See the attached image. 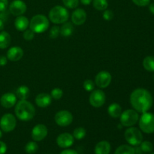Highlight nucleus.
I'll return each instance as SVG.
<instances>
[{"label": "nucleus", "instance_id": "43", "mask_svg": "<svg viewBox=\"0 0 154 154\" xmlns=\"http://www.w3.org/2000/svg\"><path fill=\"white\" fill-rule=\"evenodd\" d=\"M80 2H81V4L84 5H89L91 4L93 0H80Z\"/></svg>", "mask_w": 154, "mask_h": 154}, {"label": "nucleus", "instance_id": "48", "mask_svg": "<svg viewBox=\"0 0 154 154\" xmlns=\"http://www.w3.org/2000/svg\"><path fill=\"white\" fill-rule=\"evenodd\" d=\"M150 154H154V152H153V153H151Z\"/></svg>", "mask_w": 154, "mask_h": 154}, {"label": "nucleus", "instance_id": "31", "mask_svg": "<svg viewBox=\"0 0 154 154\" xmlns=\"http://www.w3.org/2000/svg\"><path fill=\"white\" fill-rule=\"evenodd\" d=\"M66 8L70 9H75L79 5L80 0H62Z\"/></svg>", "mask_w": 154, "mask_h": 154}, {"label": "nucleus", "instance_id": "41", "mask_svg": "<svg viewBox=\"0 0 154 154\" xmlns=\"http://www.w3.org/2000/svg\"><path fill=\"white\" fill-rule=\"evenodd\" d=\"M8 63L7 57L0 56V66H5Z\"/></svg>", "mask_w": 154, "mask_h": 154}, {"label": "nucleus", "instance_id": "13", "mask_svg": "<svg viewBox=\"0 0 154 154\" xmlns=\"http://www.w3.org/2000/svg\"><path fill=\"white\" fill-rule=\"evenodd\" d=\"M27 10L26 4L22 0H14L9 5V11L14 16H20L26 13Z\"/></svg>", "mask_w": 154, "mask_h": 154}, {"label": "nucleus", "instance_id": "18", "mask_svg": "<svg viewBox=\"0 0 154 154\" xmlns=\"http://www.w3.org/2000/svg\"><path fill=\"white\" fill-rule=\"evenodd\" d=\"M51 102H52V97L48 93H39L35 97V104L39 108H47L51 105Z\"/></svg>", "mask_w": 154, "mask_h": 154}, {"label": "nucleus", "instance_id": "47", "mask_svg": "<svg viewBox=\"0 0 154 154\" xmlns=\"http://www.w3.org/2000/svg\"><path fill=\"white\" fill-rule=\"evenodd\" d=\"M153 81H154V74H153Z\"/></svg>", "mask_w": 154, "mask_h": 154}, {"label": "nucleus", "instance_id": "36", "mask_svg": "<svg viewBox=\"0 0 154 154\" xmlns=\"http://www.w3.org/2000/svg\"><path fill=\"white\" fill-rule=\"evenodd\" d=\"M114 12L111 10L109 9H106V10L104 11L103 14H102V17H103L104 20L107 21H110L114 18Z\"/></svg>", "mask_w": 154, "mask_h": 154}, {"label": "nucleus", "instance_id": "34", "mask_svg": "<svg viewBox=\"0 0 154 154\" xmlns=\"http://www.w3.org/2000/svg\"><path fill=\"white\" fill-rule=\"evenodd\" d=\"M60 27H59L58 26H54L53 27H51V29H50L49 32V37L51 39H55L60 35Z\"/></svg>", "mask_w": 154, "mask_h": 154}, {"label": "nucleus", "instance_id": "25", "mask_svg": "<svg viewBox=\"0 0 154 154\" xmlns=\"http://www.w3.org/2000/svg\"><path fill=\"white\" fill-rule=\"evenodd\" d=\"M114 154H135V149L129 144H122L116 149Z\"/></svg>", "mask_w": 154, "mask_h": 154}, {"label": "nucleus", "instance_id": "2", "mask_svg": "<svg viewBox=\"0 0 154 154\" xmlns=\"http://www.w3.org/2000/svg\"><path fill=\"white\" fill-rule=\"evenodd\" d=\"M14 113L16 117L22 121H29L35 115L34 105L27 100H20L15 105Z\"/></svg>", "mask_w": 154, "mask_h": 154}, {"label": "nucleus", "instance_id": "20", "mask_svg": "<svg viewBox=\"0 0 154 154\" xmlns=\"http://www.w3.org/2000/svg\"><path fill=\"white\" fill-rule=\"evenodd\" d=\"M111 144L107 141H101L96 144L95 154H109L111 152Z\"/></svg>", "mask_w": 154, "mask_h": 154}, {"label": "nucleus", "instance_id": "30", "mask_svg": "<svg viewBox=\"0 0 154 154\" xmlns=\"http://www.w3.org/2000/svg\"><path fill=\"white\" fill-rule=\"evenodd\" d=\"M140 148H141V151H143L144 153H150V152L153 151V145L150 141H144L141 143Z\"/></svg>", "mask_w": 154, "mask_h": 154}, {"label": "nucleus", "instance_id": "24", "mask_svg": "<svg viewBox=\"0 0 154 154\" xmlns=\"http://www.w3.org/2000/svg\"><path fill=\"white\" fill-rule=\"evenodd\" d=\"M11 41L10 34L8 32L2 31L0 32V49H6L10 45Z\"/></svg>", "mask_w": 154, "mask_h": 154}, {"label": "nucleus", "instance_id": "17", "mask_svg": "<svg viewBox=\"0 0 154 154\" xmlns=\"http://www.w3.org/2000/svg\"><path fill=\"white\" fill-rule=\"evenodd\" d=\"M6 57H7L8 60L11 62L19 61L23 57V50L20 47H12L8 49Z\"/></svg>", "mask_w": 154, "mask_h": 154}, {"label": "nucleus", "instance_id": "22", "mask_svg": "<svg viewBox=\"0 0 154 154\" xmlns=\"http://www.w3.org/2000/svg\"><path fill=\"white\" fill-rule=\"evenodd\" d=\"M74 26L73 23L70 22H66L63 23L62 26L60 27V35L63 37H69L72 35L74 32Z\"/></svg>", "mask_w": 154, "mask_h": 154}, {"label": "nucleus", "instance_id": "23", "mask_svg": "<svg viewBox=\"0 0 154 154\" xmlns=\"http://www.w3.org/2000/svg\"><path fill=\"white\" fill-rule=\"evenodd\" d=\"M29 89L25 85L20 86L16 90V96L20 100H27L29 96Z\"/></svg>", "mask_w": 154, "mask_h": 154}, {"label": "nucleus", "instance_id": "46", "mask_svg": "<svg viewBox=\"0 0 154 154\" xmlns=\"http://www.w3.org/2000/svg\"><path fill=\"white\" fill-rule=\"evenodd\" d=\"M2 137V131L0 130V138H1Z\"/></svg>", "mask_w": 154, "mask_h": 154}, {"label": "nucleus", "instance_id": "45", "mask_svg": "<svg viewBox=\"0 0 154 154\" xmlns=\"http://www.w3.org/2000/svg\"><path fill=\"white\" fill-rule=\"evenodd\" d=\"M5 24H4V21L0 19V31H2L3 29H4Z\"/></svg>", "mask_w": 154, "mask_h": 154}, {"label": "nucleus", "instance_id": "7", "mask_svg": "<svg viewBox=\"0 0 154 154\" xmlns=\"http://www.w3.org/2000/svg\"><path fill=\"white\" fill-rule=\"evenodd\" d=\"M139 120V114L134 109H127L120 116V123L125 127H131L136 124Z\"/></svg>", "mask_w": 154, "mask_h": 154}, {"label": "nucleus", "instance_id": "39", "mask_svg": "<svg viewBox=\"0 0 154 154\" xmlns=\"http://www.w3.org/2000/svg\"><path fill=\"white\" fill-rule=\"evenodd\" d=\"M7 151V145L5 142L0 141V154H5Z\"/></svg>", "mask_w": 154, "mask_h": 154}, {"label": "nucleus", "instance_id": "5", "mask_svg": "<svg viewBox=\"0 0 154 154\" xmlns=\"http://www.w3.org/2000/svg\"><path fill=\"white\" fill-rule=\"evenodd\" d=\"M138 124L141 131L146 134L154 132V114L150 112L142 113L138 120Z\"/></svg>", "mask_w": 154, "mask_h": 154}, {"label": "nucleus", "instance_id": "12", "mask_svg": "<svg viewBox=\"0 0 154 154\" xmlns=\"http://www.w3.org/2000/svg\"><path fill=\"white\" fill-rule=\"evenodd\" d=\"M48 134V129L44 124H37L32 129L31 136L34 141H41L45 139Z\"/></svg>", "mask_w": 154, "mask_h": 154}, {"label": "nucleus", "instance_id": "27", "mask_svg": "<svg viewBox=\"0 0 154 154\" xmlns=\"http://www.w3.org/2000/svg\"><path fill=\"white\" fill-rule=\"evenodd\" d=\"M93 6L97 11H105L108 8V0H93Z\"/></svg>", "mask_w": 154, "mask_h": 154}, {"label": "nucleus", "instance_id": "14", "mask_svg": "<svg viewBox=\"0 0 154 154\" xmlns=\"http://www.w3.org/2000/svg\"><path fill=\"white\" fill-rule=\"evenodd\" d=\"M57 144L61 148H69L72 147L75 141L73 135L69 132H64L59 135L57 138Z\"/></svg>", "mask_w": 154, "mask_h": 154}, {"label": "nucleus", "instance_id": "8", "mask_svg": "<svg viewBox=\"0 0 154 154\" xmlns=\"http://www.w3.org/2000/svg\"><path fill=\"white\" fill-rule=\"evenodd\" d=\"M106 101V96L104 91L101 89H97L92 91L89 97V102L93 107L96 108H101L103 106Z\"/></svg>", "mask_w": 154, "mask_h": 154}, {"label": "nucleus", "instance_id": "28", "mask_svg": "<svg viewBox=\"0 0 154 154\" xmlns=\"http://www.w3.org/2000/svg\"><path fill=\"white\" fill-rule=\"evenodd\" d=\"M38 150V145L36 141H29L25 146V151L27 154H35Z\"/></svg>", "mask_w": 154, "mask_h": 154}, {"label": "nucleus", "instance_id": "10", "mask_svg": "<svg viewBox=\"0 0 154 154\" xmlns=\"http://www.w3.org/2000/svg\"><path fill=\"white\" fill-rule=\"evenodd\" d=\"M55 123L58 126L66 127L69 126L73 121V115L72 113L66 110H62L58 111L54 116Z\"/></svg>", "mask_w": 154, "mask_h": 154}, {"label": "nucleus", "instance_id": "4", "mask_svg": "<svg viewBox=\"0 0 154 154\" xmlns=\"http://www.w3.org/2000/svg\"><path fill=\"white\" fill-rule=\"evenodd\" d=\"M50 26L48 18L44 14H36L29 21V29L35 33H43Z\"/></svg>", "mask_w": 154, "mask_h": 154}, {"label": "nucleus", "instance_id": "44", "mask_svg": "<svg viewBox=\"0 0 154 154\" xmlns=\"http://www.w3.org/2000/svg\"><path fill=\"white\" fill-rule=\"evenodd\" d=\"M149 10H150V13L154 14V2L150 4V5H149Z\"/></svg>", "mask_w": 154, "mask_h": 154}, {"label": "nucleus", "instance_id": "42", "mask_svg": "<svg viewBox=\"0 0 154 154\" xmlns=\"http://www.w3.org/2000/svg\"><path fill=\"white\" fill-rule=\"evenodd\" d=\"M8 18V14L6 13V10L3 11H0V19L2 20L3 21L6 20Z\"/></svg>", "mask_w": 154, "mask_h": 154}, {"label": "nucleus", "instance_id": "19", "mask_svg": "<svg viewBox=\"0 0 154 154\" xmlns=\"http://www.w3.org/2000/svg\"><path fill=\"white\" fill-rule=\"evenodd\" d=\"M14 26L17 30L20 32H24L29 26V21L26 17L23 15L17 17L14 20Z\"/></svg>", "mask_w": 154, "mask_h": 154}, {"label": "nucleus", "instance_id": "33", "mask_svg": "<svg viewBox=\"0 0 154 154\" xmlns=\"http://www.w3.org/2000/svg\"><path fill=\"white\" fill-rule=\"evenodd\" d=\"M84 90L87 92H92L95 90V82L90 79L86 80L83 84Z\"/></svg>", "mask_w": 154, "mask_h": 154}, {"label": "nucleus", "instance_id": "40", "mask_svg": "<svg viewBox=\"0 0 154 154\" xmlns=\"http://www.w3.org/2000/svg\"><path fill=\"white\" fill-rule=\"evenodd\" d=\"M60 154H78V153L75 150L66 148L64 150H63Z\"/></svg>", "mask_w": 154, "mask_h": 154}, {"label": "nucleus", "instance_id": "37", "mask_svg": "<svg viewBox=\"0 0 154 154\" xmlns=\"http://www.w3.org/2000/svg\"><path fill=\"white\" fill-rule=\"evenodd\" d=\"M132 1L134 4L140 7H145L150 2V0H132Z\"/></svg>", "mask_w": 154, "mask_h": 154}, {"label": "nucleus", "instance_id": "1", "mask_svg": "<svg viewBox=\"0 0 154 154\" xmlns=\"http://www.w3.org/2000/svg\"><path fill=\"white\" fill-rule=\"evenodd\" d=\"M134 110L138 113L148 111L153 105V97L150 92L144 88H138L132 92L129 98Z\"/></svg>", "mask_w": 154, "mask_h": 154}, {"label": "nucleus", "instance_id": "21", "mask_svg": "<svg viewBox=\"0 0 154 154\" xmlns=\"http://www.w3.org/2000/svg\"><path fill=\"white\" fill-rule=\"evenodd\" d=\"M122 108L118 103H111L108 108V113L112 118H118L122 114Z\"/></svg>", "mask_w": 154, "mask_h": 154}, {"label": "nucleus", "instance_id": "38", "mask_svg": "<svg viewBox=\"0 0 154 154\" xmlns=\"http://www.w3.org/2000/svg\"><path fill=\"white\" fill-rule=\"evenodd\" d=\"M8 5V0H0V11H3L7 9Z\"/></svg>", "mask_w": 154, "mask_h": 154}, {"label": "nucleus", "instance_id": "29", "mask_svg": "<svg viewBox=\"0 0 154 154\" xmlns=\"http://www.w3.org/2000/svg\"><path fill=\"white\" fill-rule=\"evenodd\" d=\"M87 135V131L83 127H78L75 129L73 132V137L76 140H82L85 138Z\"/></svg>", "mask_w": 154, "mask_h": 154}, {"label": "nucleus", "instance_id": "6", "mask_svg": "<svg viewBox=\"0 0 154 154\" xmlns=\"http://www.w3.org/2000/svg\"><path fill=\"white\" fill-rule=\"evenodd\" d=\"M126 141L131 146H138L143 141V135L141 131L136 127H129L124 133Z\"/></svg>", "mask_w": 154, "mask_h": 154}, {"label": "nucleus", "instance_id": "11", "mask_svg": "<svg viewBox=\"0 0 154 154\" xmlns=\"http://www.w3.org/2000/svg\"><path fill=\"white\" fill-rule=\"evenodd\" d=\"M112 76L107 71H101L95 77V84L100 89H105L111 84Z\"/></svg>", "mask_w": 154, "mask_h": 154}, {"label": "nucleus", "instance_id": "26", "mask_svg": "<svg viewBox=\"0 0 154 154\" xmlns=\"http://www.w3.org/2000/svg\"><path fill=\"white\" fill-rule=\"evenodd\" d=\"M143 66L147 72H154V57L148 56L146 57L143 60Z\"/></svg>", "mask_w": 154, "mask_h": 154}, {"label": "nucleus", "instance_id": "32", "mask_svg": "<svg viewBox=\"0 0 154 154\" xmlns=\"http://www.w3.org/2000/svg\"><path fill=\"white\" fill-rule=\"evenodd\" d=\"M50 95L52 97V99H55V100H59V99H60L63 97V91L62 89L57 87V88H54L51 90Z\"/></svg>", "mask_w": 154, "mask_h": 154}, {"label": "nucleus", "instance_id": "3", "mask_svg": "<svg viewBox=\"0 0 154 154\" xmlns=\"http://www.w3.org/2000/svg\"><path fill=\"white\" fill-rule=\"evenodd\" d=\"M48 17L53 23L63 24L69 20V12L67 8L63 6L56 5L51 9Z\"/></svg>", "mask_w": 154, "mask_h": 154}, {"label": "nucleus", "instance_id": "9", "mask_svg": "<svg viewBox=\"0 0 154 154\" xmlns=\"http://www.w3.org/2000/svg\"><path fill=\"white\" fill-rule=\"evenodd\" d=\"M16 117L11 114H5L0 119V128L5 132H12L16 128Z\"/></svg>", "mask_w": 154, "mask_h": 154}, {"label": "nucleus", "instance_id": "15", "mask_svg": "<svg viewBox=\"0 0 154 154\" xmlns=\"http://www.w3.org/2000/svg\"><path fill=\"white\" fill-rule=\"evenodd\" d=\"M72 23L76 26H81L87 20V13L82 8H76L71 16Z\"/></svg>", "mask_w": 154, "mask_h": 154}, {"label": "nucleus", "instance_id": "35", "mask_svg": "<svg viewBox=\"0 0 154 154\" xmlns=\"http://www.w3.org/2000/svg\"><path fill=\"white\" fill-rule=\"evenodd\" d=\"M35 33L32 30L30 29H26L25 31H24L23 36V38L25 39L26 41L29 42V41L33 40V38H35Z\"/></svg>", "mask_w": 154, "mask_h": 154}, {"label": "nucleus", "instance_id": "16", "mask_svg": "<svg viewBox=\"0 0 154 154\" xmlns=\"http://www.w3.org/2000/svg\"><path fill=\"white\" fill-rule=\"evenodd\" d=\"M17 103L16 95L12 93H6L0 98V104L5 108H11Z\"/></svg>", "mask_w": 154, "mask_h": 154}]
</instances>
